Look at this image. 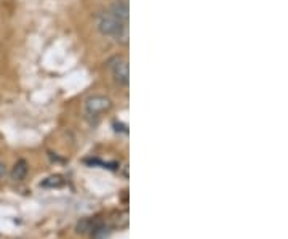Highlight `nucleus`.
Returning a JSON list of instances; mask_svg holds the SVG:
<instances>
[{"mask_svg": "<svg viewBox=\"0 0 288 239\" xmlns=\"http://www.w3.org/2000/svg\"><path fill=\"white\" fill-rule=\"evenodd\" d=\"M111 13L119 19L120 23H127L128 21V16H130V10H128V5L125 3V2H115L114 5H112V10H111Z\"/></svg>", "mask_w": 288, "mask_h": 239, "instance_id": "nucleus-5", "label": "nucleus"}, {"mask_svg": "<svg viewBox=\"0 0 288 239\" xmlns=\"http://www.w3.org/2000/svg\"><path fill=\"white\" fill-rule=\"evenodd\" d=\"M95 228V222L90 220V218H82V220L77 223V227H75V231H77L79 235H92V231Z\"/></svg>", "mask_w": 288, "mask_h": 239, "instance_id": "nucleus-6", "label": "nucleus"}, {"mask_svg": "<svg viewBox=\"0 0 288 239\" xmlns=\"http://www.w3.org/2000/svg\"><path fill=\"white\" fill-rule=\"evenodd\" d=\"M122 24L123 23H120L112 13H104V15H101L98 19V29L102 36H115Z\"/></svg>", "mask_w": 288, "mask_h": 239, "instance_id": "nucleus-1", "label": "nucleus"}, {"mask_svg": "<svg viewBox=\"0 0 288 239\" xmlns=\"http://www.w3.org/2000/svg\"><path fill=\"white\" fill-rule=\"evenodd\" d=\"M63 185H64V180L61 175H51L42 183V186H45V188H59Z\"/></svg>", "mask_w": 288, "mask_h": 239, "instance_id": "nucleus-7", "label": "nucleus"}, {"mask_svg": "<svg viewBox=\"0 0 288 239\" xmlns=\"http://www.w3.org/2000/svg\"><path fill=\"white\" fill-rule=\"evenodd\" d=\"M6 174V167H5V164L3 162H0V179H3Z\"/></svg>", "mask_w": 288, "mask_h": 239, "instance_id": "nucleus-8", "label": "nucleus"}, {"mask_svg": "<svg viewBox=\"0 0 288 239\" xmlns=\"http://www.w3.org/2000/svg\"><path fill=\"white\" fill-rule=\"evenodd\" d=\"M111 106H112L111 100H109L107 97H102V95H93V97L87 98V101H85L87 113L92 114V116L104 113V111H107V109H111Z\"/></svg>", "mask_w": 288, "mask_h": 239, "instance_id": "nucleus-2", "label": "nucleus"}, {"mask_svg": "<svg viewBox=\"0 0 288 239\" xmlns=\"http://www.w3.org/2000/svg\"><path fill=\"white\" fill-rule=\"evenodd\" d=\"M27 172H29V164H27L24 159H19V161L15 164V166H13L10 177H11V180H15V181H21V180H24V179H26Z\"/></svg>", "mask_w": 288, "mask_h": 239, "instance_id": "nucleus-4", "label": "nucleus"}, {"mask_svg": "<svg viewBox=\"0 0 288 239\" xmlns=\"http://www.w3.org/2000/svg\"><path fill=\"white\" fill-rule=\"evenodd\" d=\"M112 74H114V80L117 82L119 85H128L130 82V69H128V63L127 61H117L112 66Z\"/></svg>", "mask_w": 288, "mask_h": 239, "instance_id": "nucleus-3", "label": "nucleus"}]
</instances>
